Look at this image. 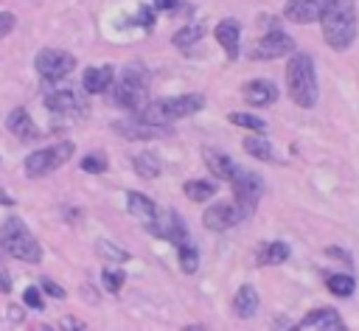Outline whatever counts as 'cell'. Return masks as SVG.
Returning a JSON list of instances; mask_svg holds the SVG:
<instances>
[{
	"label": "cell",
	"mask_w": 359,
	"mask_h": 331,
	"mask_svg": "<svg viewBox=\"0 0 359 331\" xmlns=\"http://www.w3.org/2000/svg\"><path fill=\"white\" fill-rule=\"evenodd\" d=\"M323 39L331 50H348L356 42L359 20H356V3L353 0H325L320 14Z\"/></svg>",
	"instance_id": "1"
},
{
	"label": "cell",
	"mask_w": 359,
	"mask_h": 331,
	"mask_svg": "<svg viewBox=\"0 0 359 331\" xmlns=\"http://www.w3.org/2000/svg\"><path fill=\"white\" fill-rule=\"evenodd\" d=\"M286 90L292 104H297L300 109H311L320 98V87H317V70H314V59L311 53L294 50L286 62Z\"/></svg>",
	"instance_id": "2"
},
{
	"label": "cell",
	"mask_w": 359,
	"mask_h": 331,
	"mask_svg": "<svg viewBox=\"0 0 359 331\" xmlns=\"http://www.w3.org/2000/svg\"><path fill=\"white\" fill-rule=\"evenodd\" d=\"M205 107V95L202 93H185V95H165V98H151L140 112H135V118L146 121V123H160V126H171L180 118L196 115Z\"/></svg>",
	"instance_id": "3"
},
{
	"label": "cell",
	"mask_w": 359,
	"mask_h": 331,
	"mask_svg": "<svg viewBox=\"0 0 359 331\" xmlns=\"http://www.w3.org/2000/svg\"><path fill=\"white\" fill-rule=\"evenodd\" d=\"M109 95L115 107L140 112L149 104V70L143 65H126L123 73L115 79Z\"/></svg>",
	"instance_id": "4"
},
{
	"label": "cell",
	"mask_w": 359,
	"mask_h": 331,
	"mask_svg": "<svg viewBox=\"0 0 359 331\" xmlns=\"http://www.w3.org/2000/svg\"><path fill=\"white\" fill-rule=\"evenodd\" d=\"M0 247L22 261V264H39L42 261V244L36 241V236L28 230V224L20 216H6L3 227H0Z\"/></svg>",
	"instance_id": "5"
},
{
	"label": "cell",
	"mask_w": 359,
	"mask_h": 331,
	"mask_svg": "<svg viewBox=\"0 0 359 331\" xmlns=\"http://www.w3.org/2000/svg\"><path fill=\"white\" fill-rule=\"evenodd\" d=\"M76 146L70 140H59L53 146H45V149H34L28 157H25V177L31 180H39V177H48L53 171H59L70 157H73Z\"/></svg>",
	"instance_id": "6"
},
{
	"label": "cell",
	"mask_w": 359,
	"mask_h": 331,
	"mask_svg": "<svg viewBox=\"0 0 359 331\" xmlns=\"http://www.w3.org/2000/svg\"><path fill=\"white\" fill-rule=\"evenodd\" d=\"M230 185H233V205L238 208V216H241V219H250V216L255 213L261 196H264V188H266L264 180H261L255 171L238 168L236 177L230 180Z\"/></svg>",
	"instance_id": "7"
},
{
	"label": "cell",
	"mask_w": 359,
	"mask_h": 331,
	"mask_svg": "<svg viewBox=\"0 0 359 331\" xmlns=\"http://www.w3.org/2000/svg\"><path fill=\"white\" fill-rule=\"evenodd\" d=\"M34 67L45 81H59L76 70V56L62 48H42L34 59Z\"/></svg>",
	"instance_id": "8"
},
{
	"label": "cell",
	"mask_w": 359,
	"mask_h": 331,
	"mask_svg": "<svg viewBox=\"0 0 359 331\" xmlns=\"http://www.w3.org/2000/svg\"><path fill=\"white\" fill-rule=\"evenodd\" d=\"M294 53V39L283 31V28H278V25H272L255 45H252V59H258V62H269V59H283V56H292Z\"/></svg>",
	"instance_id": "9"
},
{
	"label": "cell",
	"mask_w": 359,
	"mask_h": 331,
	"mask_svg": "<svg viewBox=\"0 0 359 331\" xmlns=\"http://www.w3.org/2000/svg\"><path fill=\"white\" fill-rule=\"evenodd\" d=\"M146 230H149L154 238H165V241H171V244H177V247L185 244V238H188V227H185V222H182L180 213L171 210V208L160 210L157 219H154L151 224H146Z\"/></svg>",
	"instance_id": "10"
},
{
	"label": "cell",
	"mask_w": 359,
	"mask_h": 331,
	"mask_svg": "<svg viewBox=\"0 0 359 331\" xmlns=\"http://www.w3.org/2000/svg\"><path fill=\"white\" fill-rule=\"evenodd\" d=\"M112 132L126 137V140H157V137H168L174 129L160 126V123H146L140 118H126V121H115Z\"/></svg>",
	"instance_id": "11"
},
{
	"label": "cell",
	"mask_w": 359,
	"mask_h": 331,
	"mask_svg": "<svg viewBox=\"0 0 359 331\" xmlns=\"http://www.w3.org/2000/svg\"><path fill=\"white\" fill-rule=\"evenodd\" d=\"M45 107H48L50 112H56V115H87L84 98H81L76 90H70V87L48 93V95H45Z\"/></svg>",
	"instance_id": "12"
},
{
	"label": "cell",
	"mask_w": 359,
	"mask_h": 331,
	"mask_svg": "<svg viewBox=\"0 0 359 331\" xmlns=\"http://www.w3.org/2000/svg\"><path fill=\"white\" fill-rule=\"evenodd\" d=\"M241 216H238V208L233 202H213L205 213H202V224L210 230V233H224L227 227L238 224Z\"/></svg>",
	"instance_id": "13"
},
{
	"label": "cell",
	"mask_w": 359,
	"mask_h": 331,
	"mask_svg": "<svg viewBox=\"0 0 359 331\" xmlns=\"http://www.w3.org/2000/svg\"><path fill=\"white\" fill-rule=\"evenodd\" d=\"M213 36H216V42L222 45V50L230 62H236L241 56V25H238V20L224 17L222 22H216Z\"/></svg>",
	"instance_id": "14"
},
{
	"label": "cell",
	"mask_w": 359,
	"mask_h": 331,
	"mask_svg": "<svg viewBox=\"0 0 359 331\" xmlns=\"http://www.w3.org/2000/svg\"><path fill=\"white\" fill-rule=\"evenodd\" d=\"M202 163L208 166V171H210V177L213 180H222V182H230L233 177H236V171H238V166L224 154V151H219V149H213V146H202Z\"/></svg>",
	"instance_id": "15"
},
{
	"label": "cell",
	"mask_w": 359,
	"mask_h": 331,
	"mask_svg": "<svg viewBox=\"0 0 359 331\" xmlns=\"http://www.w3.org/2000/svg\"><path fill=\"white\" fill-rule=\"evenodd\" d=\"M325 0H286L283 6V17L294 25H309L314 20H320Z\"/></svg>",
	"instance_id": "16"
},
{
	"label": "cell",
	"mask_w": 359,
	"mask_h": 331,
	"mask_svg": "<svg viewBox=\"0 0 359 331\" xmlns=\"http://www.w3.org/2000/svg\"><path fill=\"white\" fill-rule=\"evenodd\" d=\"M115 67L112 65H101V67H87L84 76H81V87L87 95H101V93H109L112 84H115Z\"/></svg>",
	"instance_id": "17"
},
{
	"label": "cell",
	"mask_w": 359,
	"mask_h": 331,
	"mask_svg": "<svg viewBox=\"0 0 359 331\" xmlns=\"http://www.w3.org/2000/svg\"><path fill=\"white\" fill-rule=\"evenodd\" d=\"M241 93H244V101L252 104V107H272L278 101V95H280L278 84L269 81V79H252V81H247L241 87Z\"/></svg>",
	"instance_id": "18"
},
{
	"label": "cell",
	"mask_w": 359,
	"mask_h": 331,
	"mask_svg": "<svg viewBox=\"0 0 359 331\" xmlns=\"http://www.w3.org/2000/svg\"><path fill=\"white\" fill-rule=\"evenodd\" d=\"M6 126L20 140H36L39 137V129H36V123H34V118H31V112L25 107H14L8 112V118H6Z\"/></svg>",
	"instance_id": "19"
},
{
	"label": "cell",
	"mask_w": 359,
	"mask_h": 331,
	"mask_svg": "<svg viewBox=\"0 0 359 331\" xmlns=\"http://www.w3.org/2000/svg\"><path fill=\"white\" fill-rule=\"evenodd\" d=\"M258 306H261L258 289H255L252 283H241V286L236 289V295H233V314H236L238 320H250V317H255Z\"/></svg>",
	"instance_id": "20"
},
{
	"label": "cell",
	"mask_w": 359,
	"mask_h": 331,
	"mask_svg": "<svg viewBox=\"0 0 359 331\" xmlns=\"http://www.w3.org/2000/svg\"><path fill=\"white\" fill-rule=\"evenodd\" d=\"M126 210H129L135 219H140L143 227L151 224V222L157 219V213H160V208L154 205V199H149V196L140 194V191H126Z\"/></svg>",
	"instance_id": "21"
},
{
	"label": "cell",
	"mask_w": 359,
	"mask_h": 331,
	"mask_svg": "<svg viewBox=\"0 0 359 331\" xmlns=\"http://www.w3.org/2000/svg\"><path fill=\"white\" fill-rule=\"evenodd\" d=\"M289 255H292V250H289L286 241H269V244L258 247L255 264H258V266H280V264L289 261Z\"/></svg>",
	"instance_id": "22"
},
{
	"label": "cell",
	"mask_w": 359,
	"mask_h": 331,
	"mask_svg": "<svg viewBox=\"0 0 359 331\" xmlns=\"http://www.w3.org/2000/svg\"><path fill=\"white\" fill-rule=\"evenodd\" d=\"M241 146H244V151L250 154V157H255V160H261V163H278V157H275V151H272V143L266 140V137H261V135H247L244 140H241Z\"/></svg>",
	"instance_id": "23"
},
{
	"label": "cell",
	"mask_w": 359,
	"mask_h": 331,
	"mask_svg": "<svg viewBox=\"0 0 359 331\" xmlns=\"http://www.w3.org/2000/svg\"><path fill=\"white\" fill-rule=\"evenodd\" d=\"M182 194H185L191 202L202 205V202H208V199H213V196L219 194V185H216V180H188V182L182 185Z\"/></svg>",
	"instance_id": "24"
},
{
	"label": "cell",
	"mask_w": 359,
	"mask_h": 331,
	"mask_svg": "<svg viewBox=\"0 0 359 331\" xmlns=\"http://www.w3.org/2000/svg\"><path fill=\"white\" fill-rule=\"evenodd\" d=\"M132 168H135V174H137L140 180H157L160 171H163L160 157H157L154 151H140V154H135V157H132Z\"/></svg>",
	"instance_id": "25"
},
{
	"label": "cell",
	"mask_w": 359,
	"mask_h": 331,
	"mask_svg": "<svg viewBox=\"0 0 359 331\" xmlns=\"http://www.w3.org/2000/svg\"><path fill=\"white\" fill-rule=\"evenodd\" d=\"M325 289L334 297H351L356 292V278L348 272H325Z\"/></svg>",
	"instance_id": "26"
},
{
	"label": "cell",
	"mask_w": 359,
	"mask_h": 331,
	"mask_svg": "<svg viewBox=\"0 0 359 331\" xmlns=\"http://www.w3.org/2000/svg\"><path fill=\"white\" fill-rule=\"evenodd\" d=\"M202 36H205V25L202 22H188L180 31H174L171 45H177V48H194L196 42H202Z\"/></svg>",
	"instance_id": "27"
},
{
	"label": "cell",
	"mask_w": 359,
	"mask_h": 331,
	"mask_svg": "<svg viewBox=\"0 0 359 331\" xmlns=\"http://www.w3.org/2000/svg\"><path fill=\"white\" fill-rule=\"evenodd\" d=\"M227 121H230L233 126H241V129L252 132V135H264V132H266V121L258 118V115H252V112H230Z\"/></svg>",
	"instance_id": "28"
},
{
	"label": "cell",
	"mask_w": 359,
	"mask_h": 331,
	"mask_svg": "<svg viewBox=\"0 0 359 331\" xmlns=\"http://www.w3.org/2000/svg\"><path fill=\"white\" fill-rule=\"evenodd\" d=\"M177 264L182 275H196L199 269V250L194 244H180L177 247Z\"/></svg>",
	"instance_id": "29"
},
{
	"label": "cell",
	"mask_w": 359,
	"mask_h": 331,
	"mask_svg": "<svg viewBox=\"0 0 359 331\" xmlns=\"http://www.w3.org/2000/svg\"><path fill=\"white\" fill-rule=\"evenodd\" d=\"M95 252H98L104 261H112V264H126V261L132 258L129 250H123V247H118V244H112V241H107V238L95 241Z\"/></svg>",
	"instance_id": "30"
},
{
	"label": "cell",
	"mask_w": 359,
	"mask_h": 331,
	"mask_svg": "<svg viewBox=\"0 0 359 331\" xmlns=\"http://www.w3.org/2000/svg\"><path fill=\"white\" fill-rule=\"evenodd\" d=\"M337 314H339V311H337L334 306H317V309L306 311V314H303V320H300L297 325H300L303 331H306V328H311V325L317 328V325H323L325 320H331V317H337Z\"/></svg>",
	"instance_id": "31"
},
{
	"label": "cell",
	"mask_w": 359,
	"mask_h": 331,
	"mask_svg": "<svg viewBox=\"0 0 359 331\" xmlns=\"http://www.w3.org/2000/svg\"><path fill=\"white\" fill-rule=\"evenodd\" d=\"M123 283H126L123 269H115V266H104V269H101V286H104L109 295H118V292L123 289Z\"/></svg>",
	"instance_id": "32"
},
{
	"label": "cell",
	"mask_w": 359,
	"mask_h": 331,
	"mask_svg": "<svg viewBox=\"0 0 359 331\" xmlns=\"http://www.w3.org/2000/svg\"><path fill=\"white\" fill-rule=\"evenodd\" d=\"M79 168H81L84 174H104V171L109 168V163H107V157H104L101 151H90V154H84V157L79 160Z\"/></svg>",
	"instance_id": "33"
},
{
	"label": "cell",
	"mask_w": 359,
	"mask_h": 331,
	"mask_svg": "<svg viewBox=\"0 0 359 331\" xmlns=\"http://www.w3.org/2000/svg\"><path fill=\"white\" fill-rule=\"evenodd\" d=\"M154 17H157V11H154V6H137V11H135V17H132V22L149 31V28H154Z\"/></svg>",
	"instance_id": "34"
},
{
	"label": "cell",
	"mask_w": 359,
	"mask_h": 331,
	"mask_svg": "<svg viewBox=\"0 0 359 331\" xmlns=\"http://www.w3.org/2000/svg\"><path fill=\"white\" fill-rule=\"evenodd\" d=\"M22 303H25V309L42 311V309H45V300H42V289H39V286H25V292H22Z\"/></svg>",
	"instance_id": "35"
},
{
	"label": "cell",
	"mask_w": 359,
	"mask_h": 331,
	"mask_svg": "<svg viewBox=\"0 0 359 331\" xmlns=\"http://www.w3.org/2000/svg\"><path fill=\"white\" fill-rule=\"evenodd\" d=\"M39 289H42L48 297H56V300H65V295H67L65 286H59L53 278H42V281H39Z\"/></svg>",
	"instance_id": "36"
},
{
	"label": "cell",
	"mask_w": 359,
	"mask_h": 331,
	"mask_svg": "<svg viewBox=\"0 0 359 331\" xmlns=\"http://www.w3.org/2000/svg\"><path fill=\"white\" fill-rule=\"evenodd\" d=\"M56 328H59V331H87V325H84L79 317H73V314H65V317L56 323Z\"/></svg>",
	"instance_id": "37"
},
{
	"label": "cell",
	"mask_w": 359,
	"mask_h": 331,
	"mask_svg": "<svg viewBox=\"0 0 359 331\" xmlns=\"http://www.w3.org/2000/svg\"><path fill=\"white\" fill-rule=\"evenodd\" d=\"M17 28V17L11 11H0V39H6Z\"/></svg>",
	"instance_id": "38"
},
{
	"label": "cell",
	"mask_w": 359,
	"mask_h": 331,
	"mask_svg": "<svg viewBox=\"0 0 359 331\" xmlns=\"http://www.w3.org/2000/svg\"><path fill=\"white\" fill-rule=\"evenodd\" d=\"M325 255H328V258H334V261L339 258V261H342V264H348V266L353 264L351 252H348V250H342V247H325Z\"/></svg>",
	"instance_id": "39"
},
{
	"label": "cell",
	"mask_w": 359,
	"mask_h": 331,
	"mask_svg": "<svg viewBox=\"0 0 359 331\" xmlns=\"http://www.w3.org/2000/svg\"><path fill=\"white\" fill-rule=\"evenodd\" d=\"M317 331H348V325H345V320L337 314V317H331V320H325L323 325H317Z\"/></svg>",
	"instance_id": "40"
},
{
	"label": "cell",
	"mask_w": 359,
	"mask_h": 331,
	"mask_svg": "<svg viewBox=\"0 0 359 331\" xmlns=\"http://www.w3.org/2000/svg\"><path fill=\"white\" fill-rule=\"evenodd\" d=\"M151 6H154V11H177L180 8V0H151Z\"/></svg>",
	"instance_id": "41"
},
{
	"label": "cell",
	"mask_w": 359,
	"mask_h": 331,
	"mask_svg": "<svg viewBox=\"0 0 359 331\" xmlns=\"http://www.w3.org/2000/svg\"><path fill=\"white\" fill-rule=\"evenodd\" d=\"M6 314H8V320H14V323H22V309H20L17 303H8Z\"/></svg>",
	"instance_id": "42"
},
{
	"label": "cell",
	"mask_w": 359,
	"mask_h": 331,
	"mask_svg": "<svg viewBox=\"0 0 359 331\" xmlns=\"http://www.w3.org/2000/svg\"><path fill=\"white\" fill-rule=\"evenodd\" d=\"M0 292H3V295L11 292V278H8V272H6L3 266H0Z\"/></svg>",
	"instance_id": "43"
},
{
	"label": "cell",
	"mask_w": 359,
	"mask_h": 331,
	"mask_svg": "<svg viewBox=\"0 0 359 331\" xmlns=\"http://www.w3.org/2000/svg\"><path fill=\"white\" fill-rule=\"evenodd\" d=\"M0 205H6V208H14V196H8L3 188H0Z\"/></svg>",
	"instance_id": "44"
},
{
	"label": "cell",
	"mask_w": 359,
	"mask_h": 331,
	"mask_svg": "<svg viewBox=\"0 0 359 331\" xmlns=\"http://www.w3.org/2000/svg\"><path fill=\"white\" fill-rule=\"evenodd\" d=\"M180 331H208L205 325H199V323H191V325H182Z\"/></svg>",
	"instance_id": "45"
},
{
	"label": "cell",
	"mask_w": 359,
	"mask_h": 331,
	"mask_svg": "<svg viewBox=\"0 0 359 331\" xmlns=\"http://www.w3.org/2000/svg\"><path fill=\"white\" fill-rule=\"evenodd\" d=\"M286 331H303V328H300V325H297V323H294V325H289V328H286Z\"/></svg>",
	"instance_id": "46"
},
{
	"label": "cell",
	"mask_w": 359,
	"mask_h": 331,
	"mask_svg": "<svg viewBox=\"0 0 359 331\" xmlns=\"http://www.w3.org/2000/svg\"><path fill=\"white\" fill-rule=\"evenodd\" d=\"M42 331H59V328H53V325H42Z\"/></svg>",
	"instance_id": "47"
}]
</instances>
